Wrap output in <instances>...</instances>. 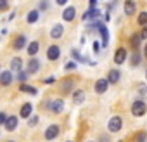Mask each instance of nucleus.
<instances>
[{"mask_svg":"<svg viewBox=\"0 0 147 142\" xmlns=\"http://www.w3.org/2000/svg\"><path fill=\"white\" fill-rule=\"evenodd\" d=\"M73 101H75V104H83L85 92L83 90H75V92H73Z\"/></svg>","mask_w":147,"mask_h":142,"instance_id":"obj_21","label":"nucleus"},{"mask_svg":"<svg viewBox=\"0 0 147 142\" xmlns=\"http://www.w3.org/2000/svg\"><path fill=\"white\" fill-rule=\"evenodd\" d=\"M123 128V120H121V116H113L109 121H107V130L111 132V133H116V132H119Z\"/></svg>","mask_w":147,"mask_h":142,"instance_id":"obj_3","label":"nucleus"},{"mask_svg":"<svg viewBox=\"0 0 147 142\" xmlns=\"http://www.w3.org/2000/svg\"><path fill=\"white\" fill-rule=\"evenodd\" d=\"M144 55L147 57V45H145V49H144Z\"/></svg>","mask_w":147,"mask_h":142,"instance_id":"obj_41","label":"nucleus"},{"mask_svg":"<svg viewBox=\"0 0 147 142\" xmlns=\"http://www.w3.org/2000/svg\"><path fill=\"white\" fill-rule=\"evenodd\" d=\"M7 120H9V116H7V114L2 111V113H0V123H2V125H5V123H7Z\"/></svg>","mask_w":147,"mask_h":142,"instance_id":"obj_31","label":"nucleus"},{"mask_svg":"<svg viewBox=\"0 0 147 142\" xmlns=\"http://www.w3.org/2000/svg\"><path fill=\"white\" fill-rule=\"evenodd\" d=\"M19 90H21V92H28V94H31V95H36V94H38V90H36L35 87L26 85V83H21V85H19Z\"/></svg>","mask_w":147,"mask_h":142,"instance_id":"obj_24","label":"nucleus"},{"mask_svg":"<svg viewBox=\"0 0 147 142\" xmlns=\"http://www.w3.org/2000/svg\"><path fill=\"white\" fill-rule=\"evenodd\" d=\"M145 92H147V87H145V85H142V87H140V94H145Z\"/></svg>","mask_w":147,"mask_h":142,"instance_id":"obj_40","label":"nucleus"},{"mask_svg":"<svg viewBox=\"0 0 147 142\" xmlns=\"http://www.w3.org/2000/svg\"><path fill=\"white\" fill-rule=\"evenodd\" d=\"M140 40H142V37L140 35H131V38H130V43H131V47L133 49H138V45H140Z\"/></svg>","mask_w":147,"mask_h":142,"instance_id":"obj_25","label":"nucleus"},{"mask_svg":"<svg viewBox=\"0 0 147 142\" xmlns=\"http://www.w3.org/2000/svg\"><path fill=\"white\" fill-rule=\"evenodd\" d=\"M121 78V73H119V69H111L109 73H107V82L113 85V83H118Z\"/></svg>","mask_w":147,"mask_h":142,"instance_id":"obj_16","label":"nucleus"},{"mask_svg":"<svg viewBox=\"0 0 147 142\" xmlns=\"http://www.w3.org/2000/svg\"><path fill=\"white\" fill-rule=\"evenodd\" d=\"M75 68H76V62H75V61H67V62L64 64V69H66V71H71V69H75Z\"/></svg>","mask_w":147,"mask_h":142,"instance_id":"obj_30","label":"nucleus"},{"mask_svg":"<svg viewBox=\"0 0 147 142\" xmlns=\"http://www.w3.org/2000/svg\"><path fill=\"white\" fill-rule=\"evenodd\" d=\"M26 43H28V40H26V37H24V35H19V37H16V38H14V49H16V50L24 49V47H26Z\"/></svg>","mask_w":147,"mask_h":142,"instance_id":"obj_18","label":"nucleus"},{"mask_svg":"<svg viewBox=\"0 0 147 142\" xmlns=\"http://www.w3.org/2000/svg\"><path fill=\"white\" fill-rule=\"evenodd\" d=\"M131 66H137V64H140V55H138V52H135L133 55H131Z\"/></svg>","mask_w":147,"mask_h":142,"instance_id":"obj_29","label":"nucleus"},{"mask_svg":"<svg viewBox=\"0 0 147 142\" xmlns=\"http://www.w3.org/2000/svg\"><path fill=\"white\" fill-rule=\"evenodd\" d=\"M38 50H40V43H38L36 40L30 42V45H28V55H36Z\"/></svg>","mask_w":147,"mask_h":142,"instance_id":"obj_23","label":"nucleus"},{"mask_svg":"<svg viewBox=\"0 0 147 142\" xmlns=\"http://www.w3.org/2000/svg\"><path fill=\"white\" fill-rule=\"evenodd\" d=\"M137 23H138L140 26H147V11H142V12L138 14V19H137Z\"/></svg>","mask_w":147,"mask_h":142,"instance_id":"obj_26","label":"nucleus"},{"mask_svg":"<svg viewBox=\"0 0 147 142\" xmlns=\"http://www.w3.org/2000/svg\"><path fill=\"white\" fill-rule=\"evenodd\" d=\"M38 19H40V11H38V9H33V11H30V12L26 14V23H28V24H35Z\"/></svg>","mask_w":147,"mask_h":142,"instance_id":"obj_14","label":"nucleus"},{"mask_svg":"<svg viewBox=\"0 0 147 142\" xmlns=\"http://www.w3.org/2000/svg\"><path fill=\"white\" fill-rule=\"evenodd\" d=\"M11 69L14 71V73H21V71H23V61H21V57H12L11 59Z\"/></svg>","mask_w":147,"mask_h":142,"instance_id":"obj_15","label":"nucleus"},{"mask_svg":"<svg viewBox=\"0 0 147 142\" xmlns=\"http://www.w3.org/2000/svg\"><path fill=\"white\" fill-rule=\"evenodd\" d=\"M4 128H5L7 132H14V130L18 128V116H9V120H7V123L4 125Z\"/></svg>","mask_w":147,"mask_h":142,"instance_id":"obj_19","label":"nucleus"},{"mask_svg":"<svg viewBox=\"0 0 147 142\" xmlns=\"http://www.w3.org/2000/svg\"><path fill=\"white\" fill-rule=\"evenodd\" d=\"M47 57H49V61H57L61 57V49L57 45H50L47 49Z\"/></svg>","mask_w":147,"mask_h":142,"instance_id":"obj_9","label":"nucleus"},{"mask_svg":"<svg viewBox=\"0 0 147 142\" xmlns=\"http://www.w3.org/2000/svg\"><path fill=\"white\" fill-rule=\"evenodd\" d=\"M119 142H121V140H119Z\"/></svg>","mask_w":147,"mask_h":142,"instance_id":"obj_46","label":"nucleus"},{"mask_svg":"<svg viewBox=\"0 0 147 142\" xmlns=\"http://www.w3.org/2000/svg\"><path fill=\"white\" fill-rule=\"evenodd\" d=\"M67 142H73V140H67Z\"/></svg>","mask_w":147,"mask_h":142,"instance_id":"obj_44","label":"nucleus"},{"mask_svg":"<svg viewBox=\"0 0 147 142\" xmlns=\"http://www.w3.org/2000/svg\"><path fill=\"white\" fill-rule=\"evenodd\" d=\"M135 11H137L135 2H131V0H126V2H125V14H126V16H131V14H135Z\"/></svg>","mask_w":147,"mask_h":142,"instance_id":"obj_20","label":"nucleus"},{"mask_svg":"<svg viewBox=\"0 0 147 142\" xmlns=\"http://www.w3.org/2000/svg\"><path fill=\"white\" fill-rule=\"evenodd\" d=\"M99 16H100L99 9H88L87 12L82 14V19H83V21H88V19H99Z\"/></svg>","mask_w":147,"mask_h":142,"instance_id":"obj_13","label":"nucleus"},{"mask_svg":"<svg viewBox=\"0 0 147 142\" xmlns=\"http://www.w3.org/2000/svg\"><path fill=\"white\" fill-rule=\"evenodd\" d=\"M36 123H38V116H31V118L28 120V125H30V126H35Z\"/></svg>","mask_w":147,"mask_h":142,"instance_id":"obj_32","label":"nucleus"},{"mask_svg":"<svg viewBox=\"0 0 147 142\" xmlns=\"http://www.w3.org/2000/svg\"><path fill=\"white\" fill-rule=\"evenodd\" d=\"M135 140H137V142H147V133H145V132H138V133L135 135Z\"/></svg>","mask_w":147,"mask_h":142,"instance_id":"obj_27","label":"nucleus"},{"mask_svg":"<svg viewBox=\"0 0 147 142\" xmlns=\"http://www.w3.org/2000/svg\"><path fill=\"white\" fill-rule=\"evenodd\" d=\"M88 30H97V31L100 33V37H102V45H104V47L109 45V31H107V28H106L104 23L95 21V23H92V24L88 26Z\"/></svg>","mask_w":147,"mask_h":142,"instance_id":"obj_1","label":"nucleus"},{"mask_svg":"<svg viewBox=\"0 0 147 142\" xmlns=\"http://www.w3.org/2000/svg\"><path fill=\"white\" fill-rule=\"evenodd\" d=\"M7 142H14V140H7Z\"/></svg>","mask_w":147,"mask_h":142,"instance_id":"obj_43","label":"nucleus"},{"mask_svg":"<svg viewBox=\"0 0 147 142\" xmlns=\"http://www.w3.org/2000/svg\"><path fill=\"white\" fill-rule=\"evenodd\" d=\"M49 9V4L47 2H40L38 4V11H47Z\"/></svg>","mask_w":147,"mask_h":142,"instance_id":"obj_34","label":"nucleus"},{"mask_svg":"<svg viewBox=\"0 0 147 142\" xmlns=\"http://www.w3.org/2000/svg\"><path fill=\"white\" fill-rule=\"evenodd\" d=\"M42 68V64H40V61L36 59V57H31L30 61H28V73L30 75H35V73H38V69Z\"/></svg>","mask_w":147,"mask_h":142,"instance_id":"obj_8","label":"nucleus"},{"mask_svg":"<svg viewBox=\"0 0 147 142\" xmlns=\"http://www.w3.org/2000/svg\"><path fill=\"white\" fill-rule=\"evenodd\" d=\"M73 57H75V59H76V61H83V62H85V61H87V59H85V57H82V55H80V54H78V50H73Z\"/></svg>","mask_w":147,"mask_h":142,"instance_id":"obj_33","label":"nucleus"},{"mask_svg":"<svg viewBox=\"0 0 147 142\" xmlns=\"http://www.w3.org/2000/svg\"><path fill=\"white\" fill-rule=\"evenodd\" d=\"M75 16H76V9L73 7V5L66 7L64 12H62V19H64V21H73V19H75Z\"/></svg>","mask_w":147,"mask_h":142,"instance_id":"obj_12","label":"nucleus"},{"mask_svg":"<svg viewBox=\"0 0 147 142\" xmlns=\"http://www.w3.org/2000/svg\"><path fill=\"white\" fill-rule=\"evenodd\" d=\"M59 132H61L59 125H49L47 130H45V140H54V139H57V137H59Z\"/></svg>","mask_w":147,"mask_h":142,"instance_id":"obj_5","label":"nucleus"},{"mask_svg":"<svg viewBox=\"0 0 147 142\" xmlns=\"http://www.w3.org/2000/svg\"><path fill=\"white\" fill-rule=\"evenodd\" d=\"M12 80H14V76H12V71L5 69V71H2V73H0V83H2L4 87H9V85L12 83Z\"/></svg>","mask_w":147,"mask_h":142,"instance_id":"obj_7","label":"nucleus"},{"mask_svg":"<svg viewBox=\"0 0 147 142\" xmlns=\"http://www.w3.org/2000/svg\"><path fill=\"white\" fill-rule=\"evenodd\" d=\"M7 7H9V4H7V2H0V11H5Z\"/></svg>","mask_w":147,"mask_h":142,"instance_id":"obj_38","label":"nucleus"},{"mask_svg":"<svg viewBox=\"0 0 147 142\" xmlns=\"http://www.w3.org/2000/svg\"><path fill=\"white\" fill-rule=\"evenodd\" d=\"M147 113V104L142 101V99H137L133 104H131V114L133 116H144Z\"/></svg>","mask_w":147,"mask_h":142,"instance_id":"obj_2","label":"nucleus"},{"mask_svg":"<svg viewBox=\"0 0 147 142\" xmlns=\"http://www.w3.org/2000/svg\"><path fill=\"white\" fill-rule=\"evenodd\" d=\"M62 33H64L62 24H54V26H52V30H50V38L57 40V38H61V37H62Z\"/></svg>","mask_w":147,"mask_h":142,"instance_id":"obj_17","label":"nucleus"},{"mask_svg":"<svg viewBox=\"0 0 147 142\" xmlns=\"http://www.w3.org/2000/svg\"><path fill=\"white\" fill-rule=\"evenodd\" d=\"M145 78H147V71H145Z\"/></svg>","mask_w":147,"mask_h":142,"instance_id":"obj_42","label":"nucleus"},{"mask_svg":"<svg viewBox=\"0 0 147 142\" xmlns=\"http://www.w3.org/2000/svg\"><path fill=\"white\" fill-rule=\"evenodd\" d=\"M140 37L142 38H147V26H144V30L140 31Z\"/></svg>","mask_w":147,"mask_h":142,"instance_id":"obj_37","label":"nucleus"},{"mask_svg":"<svg viewBox=\"0 0 147 142\" xmlns=\"http://www.w3.org/2000/svg\"><path fill=\"white\" fill-rule=\"evenodd\" d=\"M49 111H52V113H55V114L62 113V111H64V101H62V99H54V101H50V102H49Z\"/></svg>","mask_w":147,"mask_h":142,"instance_id":"obj_4","label":"nucleus"},{"mask_svg":"<svg viewBox=\"0 0 147 142\" xmlns=\"http://www.w3.org/2000/svg\"><path fill=\"white\" fill-rule=\"evenodd\" d=\"M54 82H55V76H49V78L45 80V85H52Z\"/></svg>","mask_w":147,"mask_h":142,"instance_id":"obj_36","label":"nucleus"},{"mask_svg":"<svg viewBox=\"0 0 147 142\" xmlns=\"http://www.w3.org/2000/svg\"><path fill=\"white\" fill-rule=\"evenodd\" d=\"M88 142H92V140H88Z\"/></svg>","mask_w":147,"mask_h":142,"instance_id":"obj_45","label":"nucleus"},{"mask_svg":"<svg viewBox=\"0 0 147 142\" xmlns=\"http://www.w3.org/2000/svg\"><path fill=\"white\" fill-rule=\"evenodd\" d=\"M73 87H75L73 80H64V82L61 83V92H62V94H67V92L73 90Z\"/></svg>","mask_w":147,"mask_h":142,"instance_id":"obj_22","label":"nucleus"},{"mask_svg":"<svg viewBox=\"0 0 147 142\" xmlns=\"http://www.w3.org/2000/svg\"><path fill=\"white\" fill-rule=\"evenodd\" d=\"M111 83L107 82V78H100V80H97L95 82V87H94V90L97 92V94H104L106 90H107V87H109Z\"/></svg>","mask_w":147,"mask_h":142,"instance_id":"obj_10","label":"nucleus"},{"mask_svg":"<svg viewBox=\"0 0 147 142\" xmlns=\"http://www.w3.org/2000/svg\"><path fill=\"white\" fill-rule=\"evenodd\" d=\"M126 59H128V52H126V49H125V47L116 49V52H114V62H116V64H123Z\"/></svg>","mask_w":147,"mask_h":142,"instance_id":"obj_6","label":"nucleus"},{"mask_svg":"<svg viewBox=\"0 0 147 142\" xmlns=\"http://www.w3.org/2000/svg\"><path fill=\"white\" fill-rule=\"evenodd\" d=\"M97 7V2H95V0H90V9H95Z\"/></svg>","mask_w":147,"mask_h":142,"instance_id":"obj_39","label":"nucleus"},{"mask_svg":"<svg viewBox=\"0 0 147 142\" xmlns=\"http://www.w3.org/2000/svg\"><path fill=\"white\" fill-rule=\"evenodd\" d=\"M94 52H95V54H99V52H100V43H99L97 40L94 42Z\"/></svg>","mask_w":147,"mask_h":142,"instance_id":"obj_35","label":"nucleus"},{"mask_svg":"<svg viewBox=\"0 0 147 142\" xmlns=\"http://www.w3.org/2000/svg\"><path fill=\"white\" fill-rule=\"evenodd\" d=\"M31 113H33V104H31V102H26V104H23V106H21L19 116L28 120V118H31Z\"/></svg>","mask_w":147,"mask_h":142,"instance_id":"obj_11","label":"nucleus"},{"mask_svg":"<svg viewBox=\"0 0 147 142\" xmlns=\"http://www.w3.org/2000/svg\"><path fill=\"white\" fill-rule=\"evenodd\" d=\"M28 75H30V73H28V71H26V69H24V71H21V73L18 75V82H21V83H24V82L28 80Z\"/></svg>","mask_w":147,"mask_h":142,"instance_id":"obj_28","label":"nucleus"}]
</instances>
